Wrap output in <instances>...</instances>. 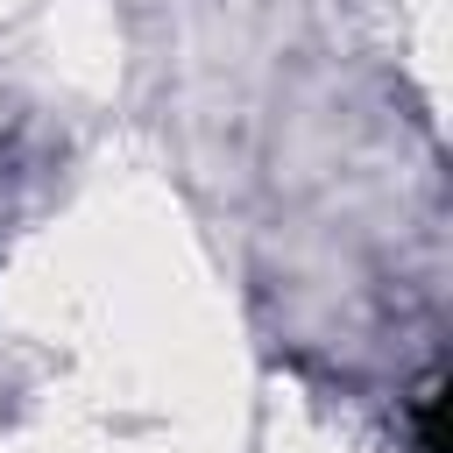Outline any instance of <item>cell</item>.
I'll return each mask as SVG.
<instances>
[{
    "label": "cell",
    "mask_w": 453,
    "mask_h": 453,
    "mask_svg": "<svg viewBox=\"0 0 453 453\" xmlns=\"http://www.w3.org/2000/svg\"><path fill=\"white\" fill-rule=\"evenodd\" d=\"M411 418H418V453H446V439H439V382H425V389H418Z\"/></svg>",
    "instance_id": "1"
}]
</instances>
